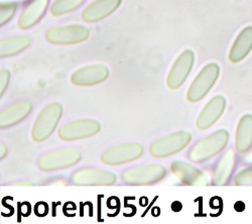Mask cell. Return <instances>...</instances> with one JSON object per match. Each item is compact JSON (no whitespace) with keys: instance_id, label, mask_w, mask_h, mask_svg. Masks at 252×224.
<instances>
[{"instance_id":"obj_1","label":"cell","mask_w":252,"mask_h":224,"mask_svg":"<svg viewBox=\"0 0 252 224\" xmlns=\"http://www.w3.org/2000/svg\"><path fill=\"white\" fill-rule=\"evenodd\" d=\"M229 141V133L227 130L221 129L208 135L189 152V159L194 162H203L221 153Z\"/></svg>"},{"instance_id":"obj_2","label":"cell","mask_w":252,"mask_h":224,"mask_svg":"<svg viewBox=\"0 0 252 224\" xmlns=\"http://www.w3.org/2000/svg\"><path fill=\"white\" fill-rule=\"evenodd\" d=\"M63 114V107L59 103H52L45 107L32 128V136L34 141L40 142L48 139L56 129Z\"/></svg>"},{"instance_id":"obj_3","label":"cell","mask_w":252,"mask_h":224,"mask_svg":"<svg viewBox=\"0 0 252 224\" xmlns=\"http://www.w3.org/2000/svg\"><path fill=\"white\" fill-rule=\"evenodd\" d=\"M220 74V67L216 63L208 64L193 81L189 88L187 97L190 102H198L202 100L215 85Z\"/></svg>"},{"instance_id":"obj_4","label":"cell","mask_w":252,"mask_h":224,"mask_svg":"<svg viewBox=\"0 0 252 224\" xmlns=\"http://www.w3.org/2000/svg\"><path fill=\"white\" fill-rule=\"evenodd\" d=\"M192 139L187 131H178L161 137L151 148V155L155 158H165L183 151Z\"/></svg>"},{"instance_id":"obj_5","label":"cell","mask_w":252,"mask_h":224,"mask_svg":"<svg viewBox=\"0 0 252 224\" xmlns=\"http://www.w3.org/2000/svg\"><path fill=\"white\" fill-rule=\"evenodd\" d=\"M90 32L87 28L80 25H72L50 30L46 34V38L51 44L76 45L85 42Z\"/></svg>"},{"instance_id":"obj_6","label":"cell","mask_w":252,"mask_h":224,"mask_svg":"<svg viewBox=\"0 0 252 224\" xmlns=\"http://www.w3.org/2000/svg\"><path fill=\"white\" fill-rule=\"evenodd\" d=\"M166 175V170L160 165H151L129 169L123 173L122 179L128 185H152L159 182Z\"/></svg>"},{"instance_id":"obj_7","label":"cell","mask_w":252,"mask_h":224,"mask_svg":"<svg viewBox=\"0 0 252 224\" xmlns=\"http://www.w3.org/2000/svg\"><path fill=\"white\" fill-rule=\"evenodd\" d=\"M81 159L77 150L65 149L50 153L38 160V168L44 172H54L76 165Z\"/></svg>"},{"instance_id":"obj_8","label":"cell","mask_w":252,"mask_h":224,"mask_svg":"<svg viewBox=\"0 0 252 224\" xmlns=\"http://www.w3.org/2000/svg\"><path fill=\"white\" fill-rule=\"evenodd\" d=\"M195 62V54L191 50L184 51L175 61V63L166 79L169 88L176 90L180 88L191 73Z\"/></svg>"},{"instance_id":"obj_9","label":"cell","mask_w":252,"mask_h":224,"mask_svg":"<svg viewBox=\"0 0 252 224\" xmlns=\"http://www.w3.org/2000/svg\"><path fill=\"white\" fill-rule=\"evenodd\" d=\"M101 129V126L98 121L92 119H81L72 121L70 124L62 127L59 130V136L63 140H77L88 138L96 133H98Z\"/></svg>"},{"instance_id":"obj_10","label":"cell","mask_w":252,"mask_h":224,"mask_svg":"<svg viewBox=\"0 0 252 224\" xmlns=\"http://www.w3.org/2000/svg\"><path fill=\"white\" fill-rule=\"evenodd\" d=\"M142 154L143 148L141 145L130 142V144L114 147L105 152L101 157V160L105 165H123L140 158Z\"/></svg>"},{"instance_id":"obj_11","label":"cell","mask_w":252,"mask_h":224,"mask_svg":"<svg viewBox=\"0 0 252 224\" xmlns=\"http://www.w3.org/2000/svg\"><path fill=\"white\" fill-rule=\"evenodd\" d=\"M116 181V175L103 170L84 169L72 176L73 184L77 186H109L115 184Z\"/></svg>"},{"instance_id":"obj_12","label":"cell","mask_w":252,"mask_h":224,"mask_svg":"<svg viewBox=\"0 0 252 224\" xmlns=\"http://www.w3.org/2000/svg\"><path fill=\"white\" fill-rule=\"evenodd\" d=\"M109 77V69L103 65H90L77 70L71 82L77 86H93L104 82Z\"/></svg>"},{"instance_id":"obj_13","label":"cell","mask_w":252,"mask_h":224,"mask_svg":"<svg viewBox=\"0 0 252 224\" xmlns=\"http://www.w3.org/2000/svg\"><path fill=\"white\" fill-rule=\"evenodd\" d=\"M173 174L182 182V184L188 186H205L208 185L207 177L196 167L188 164L183 160H175L171 165Z\"/></svg>"},{"instance_id":"obj_14","label":"cell","mask_w":252,"mask_h":224,"mask_svg":"<svg viewBox=\"0 0 252 224\" xmlns=\"http://www.w3.org/2000/svg\"><path fill=\"white\" fill-rule=\"evenodd\" d=\"M225 107L226 100L222 96H216L210 100L202 110L197 120V128L201 130H205L211 128L221 117L225 110Z\"/></svg>"},{"instance_id":"obj_15","label":"cell","mask_w":252,"mask_h":224,"mask_svg":"<svg viewBox=\"0 0 252 224\" xmlns=\"http://www.w3.org/2000/svg\"><path fill=\"white\" fill-rule=\"evenodd\" d=\"M122 0H96L83 11L82 17L87 23H96L112 14L121 4Z\"/></svg>"},{"instance_id":"obj_16","label":"cell","mask_w":252,"mask_h":224,"mask_svg":"<svg viewBox=\"0 0 252 224\" xmlns=\"http://www.w3.org/2000/svg\"><path fill=\"white\" fill-rule=\"evenodd\" d=\"M32 108V104L28 101H22V102L10 105L2 110L1 115H0V127L1 128H6L18 124L30 114Z\"/></svg>"},{"instance_id":"obj_17","label":"cell","mask_w":252,"mask_h":224,"mask_svg":"<svg viewBox=\"0 0 252 224\" xmlns=\"http://www.w3.org/2000/svg\"><path fill=\"white\" fill-rule=\"evenodd\" d=\"M49 0H33L26 7L18 19V27L22 30H28L33 27L47 10Z\"/></svg>"},{"instance_id":"obj_18","label":"cell","mask_w":252,"mask_h":224,"mask_svg":"<svg viewBox=\"0 0 252 224\" xmlns=\"http://www.w3.org/2000/svg\"><path fill=\"white\" fill-rule=\"evenodd\" d=\"M252 50V27L245 28L236 37L230 50L229 60L232 63H239Z\"/></svg>"},{"instance_id":"obj_19","label":"cell","mask_w":252,"mask_h":224,"mask_svg":"<svg viewBox=\"0 0 252 224\" xmlns=\"http://www.w3.org/2000/svg\"><path fill=\"white\" fill-rule=\"evenodd\" d=\"M235 165V155L232 151H228L217 162L213 174V183L216 186L226 185Z\"/></svg>"},{"instance_id":"obj_20","label":"cell","mask_w":252,"mask_h":224,"mask_svg":"<svg viewBox=\"0 0 252 224\" xmlns=\"http://www.w3.org/2000/svg\"><path fill=\"white\" fill-rule=\"evenodd\" d=\"M236 149L240 153H246L252 147V115H244L237 127Z\"/></svg>"},{"instance_id":"obj_21","label":"cell","mask_w":252,"mask_h":224,"mask_svg":"<svg viewBox=\"0 0 252 224\" xmlns=\"http://www.w3.org/2000/svg\"><path fill=\"white\" fill-rule=\"evenodd\" d=\"M31 44V39L27 36H12L1 40L0 44V56L7 58L14 56L26 50Z\"/></svg>"},{"instance_id":"obj_22","label":"cell","mask_w":252,"mask_h":224,"mask_svg":"<svg viewBox=\"0 0 252 224\" xmlns=\"http://www.w3.org/2000/svg\"><path fill=\"white\" fill-rule=\"evenodd\" d=\"M85 0H56L51 6L52 15L58 17L74 11L80 7Z\"/></svg>"},{"instance_id":"obj_23","label":"cell","mask_w":252,"mask_h":224,"mask_svg":"<svg viewBox=\"0 0 252 224\" xmlns=\"http://www.w3.org/2000/svg\"><path fill=\"white\" fill-rule=\"evenodd\" d=\"M16 11V5L11 2L1 3L0 6V25L4 26L12 18Z\"/></svg>"},{"instance_id":"obj_24","label":"cell","mask_w":252,"mask_h":224,"mask_svg":"<svg viewBox=\"0 0 252 224\" xmlns=\"http://www.w3.org/2000/svg\"><path fill=\"white\" fill-rule=\"evenodd\" d=\"M234 183L238 186H252V168L243 170L237 174Z\"/></svg>"},{"instance_id":"obj_25","label":"cell","mask_w":252,"mask_h":224,"mask_svg":"<svg viewBox=\"0 0 252 224\" xmlns=\"http://www.w3.org/2000/svg\"><path fill=\"white\" fill-rule=\"evenodd\" d=\"M10 79V73L7 70H1V75H0V88H1V94L5 91L8 82Z\"/></svg>"},{"instance_id":"obj_26","label":"cell","mask_w":252,"mask_h":224,"mask_svg":"<svg viewBox=\"0 0 252 224\" xmlns=\"http://www.w3.org/2000/svg\"><path fill=\"white\" fill-rule=\"evenodd\" d=\"M48 212V206L40 203L36 207H35V213H37V215L41 216V215H46Z\"/></svg>"},{"instance_id":"obj_27","label":"cell","mask_w":252,"mask_h":224,"mask_svg":"<svg viewBox=\"0 0 252 224\" xmlns=\"http://www.w3.org/2000/svg\"><path fill=\"white\" fill-rule=\"evenodd\" d=\"M245 161L247 164H252V152L249 153L246 157H245Z\"/></svg>"},{"instance_id":"obj_28","label":"cell","mask_w":252,"mask_h":224,"mask_svg":"<svg viewBox=\"0 0 252 224\" xmlns=\"http://www.w3.org/2000/svg\"><path fill=\"white\" fill-rule=\"evenodd\" d=\"M4 156H5V147L2 145L1 146V159H3Z\"/></svg>"}]
</instances>
